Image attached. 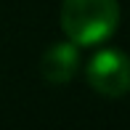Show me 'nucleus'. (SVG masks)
<instances>
[{"mask_svg":"<svg viewBox=\"0 0 130 130\" xmlns=\"http://www.w3.org/2000/svg\"><path fill=\"white\" fill-rule=\"evenodd\" d=\"M120 24L117 0H64L61 29L74 45H98L109 40Z\"/></svg>","mask_w":130,"mask_h":130,"instance_id":"nucleus-1","label":"nucleus"},{"mask_svg":"<svg viewBox=\"0 0 130 130\" xmlns=\"http://www.w3.org/2000/svg\"><path fill=\"white\" fill-rule=\"evenodd\" d=\"M80 69V51L72 40L67 43H53L40 58V74L51 85H64L77 74Z\"/></svg>","mask_w":130,"mask_h":130,"instance_id":"nucleus-3","label":"nucleus"},{"mask_svg":"<svg viewBox=\"0 0 130 130\" xmlns=\"http://www.w3.org/2000/svg\"><path fill=\"white\" fill-rule=\"evenodd\" d=\"M88 85L106 98H120L130 93V56L117 48L98 51L85 69Z\"/></svg>","mask_w":130,"mask_h":130,"instance_id":"nucleus-2","label":"nucleus"}]
</instances>
